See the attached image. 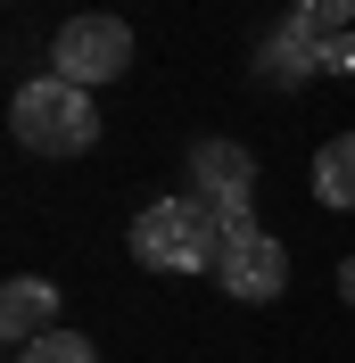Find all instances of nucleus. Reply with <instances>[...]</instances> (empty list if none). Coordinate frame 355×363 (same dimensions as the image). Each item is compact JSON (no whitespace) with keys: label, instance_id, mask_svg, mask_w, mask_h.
<instances>
[{"label":"nucleus","instance_id":"f257e3e1","mask_svg":"<svg viewBox=\"0 0 355 363\" xmlns=\"http://www.w3.org/2000/svg\"><path fill=\"white\" fill-rule=\"evenodd\" d=\"M124 240H133V256L149 272H215L223 248H231V231L215 223L207 199H149Z\"/></svg>","mask_w":355,"mask_h":363},{"label":"nucleus","instance_id":"f03ea898","mask_svg":"<svg viewBox=\"0 0 355 363\" xmlns=\"http://www.w3.org/2000/svg\"><path fill=\"white\" fill-rule=\"evenodd\" d=\"M9 133L33 157H83L91 140H99V108H91V91L67 83V74H33L9 99Z\"/></svg>","mask_w":355,"mask_h":363},{"label":"nucleus","instance_id":"7ed1b4c3","mask_svg":"<svg viewBox=\"0 0 355 363\" xmlns=\"http://www.w3.org/2000/svg\"><path fill=\"white\" fill-rule=\"evenodd\" d=\"M124 67H133V25L124 17H75V25H58V42H50V74H67V83H83V91L116 83Z\"/></svg>","mask_w":355,"mask_h":363},{"label":"nucleus","instance_id":"20e7f679","mask_svg":"<svg viewBox=\"0 0 355 363\" xmlns=\"http://www.w3.org/2000/svg\"><path fill=\"white\" fill-rule=\"evenodd\" d=\"M248 190H256V157H248L240 140H199L190 149V199L215 206V223L223 231H248Z\"/></svg>","mask_w":355,"mask_h":363},{"label":"nucleus","instance_id":"39448f33","mask_svg":"<svg viewBox=\"0 0 355 363\" xmlns=\"http://www.w3.org/2000/svg\"><path fill=\"white\" fill-rule=\"evenodd\" d=\"M215 281L231 297H248V306H273V297L289 289V248L273 240V231H231V248H223V264H215Z\"/></svg>","mask_w":355,"mask_h":363},{"label":"nucleus","instance_id":"423d86ee","mask_svg":"<svg viewBox=\"0 0 355 363\" xmlns=\"http://www.w3.org/2000/svg\"><path fill=\"white\" fill-rule=\"evenodd\" d=\"M256 74H265V83H281V91L314 83V74H322V33H314V25H297V17H281L265 42H256Z\"/></svg>","mask_w":355,"mask_h":363},{"label":"nucleus","instance_id":"0eeeda50","mask_svg":"<svg viewBox=\"0 0 355 363\" xmlns=\"http://www.w3.org/2000/svg\"><path fill=\"white\" fill-rule=\"evenodd\" d=\"M42 330H58V289H50L42 272H17V281L0 289V339H9V347H33Z\"/></svg>","mask_w":355,"mask_h":363},{"label":"nucleus","instance_id":"6e6552de","mask_svg":"<svg viewBox=\"0 0 355 363\" xmlns=\"http://www.w3.org/2000/svg\"><path fill=\"white\" fill-rule=\"evenodd\" d=\"M314 199L331 206V215H355V133L314 149Z\"/></svg>","mask_w":355,"mask_h":363},{"label":"nucleus","instance_id":"1a4fd4ad","mask_svg":"<svg viewBox=\"0 0 355 363\" xmlns=\"http://www.w3.org/2000/svg\"><path fill=\"white\" fill-rule=\"evenodd\" d=\"M9 363H99V347L83 339V330H42L33 347H17Z\"/></svg>","mask_w":355,"mask_h":363},{"label":"nucleus","instance_id":"9d476101","mask_svg":"<svg viewBox=\"0 0 355 363\" xmlns=\"http://www.w3.org/2000/svg\"><path fill=\"white\" fill-rule=\"evenodd\" d=\"M289 17H297V25H314V33H347L355 0H289Z\"/></svg>","mask_w":355,"mask_h":363},{"label":"nucleus","instance_id":"9b49d317","mask_svg":"<svg viewBox=\"0 0 355 363\" xmlns=\"http://www.w3.org/2000/svg\"><path fill=\"white\" fill-rule=\"evenodd\" d=\"M339 289H347V306H355V256H347V272H339Z\"/></svg>","mask_w":355,"mask_h":363}]
</instances>
